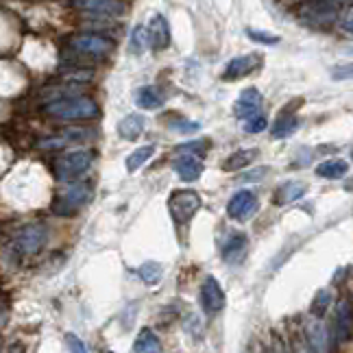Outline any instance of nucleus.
I'll use <instances>...</instances> for the list:
<instances>
[{"mask_svg": "<svg viewBox=\"0 0 353 353\" xmlns=\"http://www.w3.org/2000/svg\"><path fill=\"white\" fill-rule=\"evenodd\" d=\"M44 112L61 120H90L99 116V105L88 97H65L44 105Z\"/></svg>", "mask_w": 353, "mask_h": 353, "instance_id": "f257e3e1", "label": "nucleus"}, {"mask_svg": "<svg viewBox=\"0 0 353 353\" xmlns=\"http://www.w3.org/2000/svg\"><path fill=\"white\" fill-rule=\"evenodd\" d=\"M92 153L85 151V148H79V151H70L57 159L55 164V172L61 181H77L81 179L92 166Z\"/></svg>", "mask_w": 353, "mask_h": 353, "instance_id": "f03ea898", "label": "nucleus"}, {"mask_svg": "<svg viewBox=\"0 0 353 353\" xmlns=\"http://www.w3.org/2000/svg\"><path fill=\"white\" fill-rule=\"evenodd\" d=\"M92 185L90 183H72L68 185L63 192L59 194V199L55 201V210L61 216H70L74 212H79L83 205L92 201Z\"/></svg>", "mask_w": 353, "mask_h": 353, "instance_id": "7ed1b4c3", "label": "nucleus"}, {"mask_svg": "<svg viewBox=\"0 0 353 353\" xmlns=\"http://www.w3.org/2000/svg\"><path fill=\"white\" fill-rule=\"evenodd\" d=\"M170 214L176 223H188L194 219V214L201 210V196L194 190H179L168 201Z\"/></svg>", "mask_w": 353, "mask_h": 353, "instance_id": "20e7f679", "label": "nucleus"}, {"mask_svg": "<svg viewBox=\"0 0 353 353\" xmlns=\"http://www.w3.org/2000/svg\"><path fill=\"white\" fill-rule=\"evenodd\" d=\"M70 48L79 55H88V57H101L105 55L107 50L114 48V42L112 39H107L103 35H97V33H81V35H74L70 39Z\"/></svg>", "mask_w": 353, "mask_h": 353, "instance_id": "39448f33", "label": "nucleus"}, {"mask_svg": "<svg viewBox=\"0 0 353 353\" xmlns=\"http://www.w3.org/2000/svg\"><path fill=\"white\" fill-rule=\"evenodd\" d=\"M338 3H305L301 5V18L312 26H332L338 18Z\"/></svg>", "mask_w": 353, "mask_h": 353, "instance_id": "423d86ee", "label": "nucleus"}, {"mask_svg": "<svg viewBox=\"0 0 353 353\" xmlns=\"http://www.w3.org/2000/svg\"><path fill=\"white\" fill-rule=\"evenodd\" d=\"M46 236H48L46 225H42V223L26 225L16 234V247L20 249V253L33 255L46 244Z\"/></svg>", "mask_w": 353, "mask_h": 353, "instance_id": "0eeeda50", "label": "nucleus"}, {"mask_svg": "<svg viewBox=\"0 0 353 353\" xmlns=\"http://www.w3.org/2000/svg\"><path fill=\"white\" fill-rule=\"evenodd\" d=\"M201 307L208 316H216L225 307V292L216 277H205L201 286Z\"/></svg>", "mask_w": 353, "mask_h": 353, "instance_id": "6e6552de", "label": "nucleus"}, {"mask_svg": "<svg viewBox=\"0 0 353 353\" xmlns=\"http://www.w3.org/2000/svg\"><path fill=\"white\" fill-rule=\"evenodd\" d=\"M255 212H257V196L251 190H240L227 203V214L234 221H247Z\"/></svg>", "mask_w": 353, "mask_h": 353, "instance_id": "1a4fd4ad", "label": "nucleus"}, {"mask_svg": "<svg viewBox=\"0 0 353 353\" xmlns=\"http://www.w3.org/2000/svg\"><path fill=\"white\" fill-rule=\"evenodd\" d=\"M260 110H262V94L255 88H247L234 103V116L240 120H251L255 116H260Z\"/></svg>", "mask_w": 353, "mask_h": 353, "instance_id": "9d476101", "label": "nucleus"}, {"mask_svg": "<svg viewBox=\"0 0 353 353\" xmlns=\"http://www.w3.org/2000/svg\"><path fill=\"white\" fill-rule=\"evenodd\" d=\"M148 42L153 50H164L170 44V24L161 13H155L148 22Z\"/></svg>", "mask_w": 353, "mask_h": 353, "instance_id": "9b49d317", "label": "nucleus"}, {"mask_svg": "<svg viewBox=\"0 0 353 353\" xmlns=\"http://www.w3.org/2000/svg\"><path fill=\"white\" fill-rule=\"evenodd\" d=\"M351 334H353V310L347 301H341L336 307V327H334L336 345L347 343Z\"/></svg>", "mask_w": 353, "mask_h": 353, "instance_id": "f8f14e48", "label": "nucleus"}, {"mask_svg": "<svg viewBox=\"0 0 353 353\" xmlns=\"http://www.w3.org/2000/svg\"><path fill=\"white\" fill-rule=\"evenodd\" d=\"M260 55H242V57H236L227 63V68L223 70V81H238L242 77L251 74L257 65H260Z\"/></svg>", "mask_w": 353, "mask_h": 353, "instance_id": "ddd939ff", "label": "nucleus"}, {"mask_svg": "<svg viewBox=\"0 0 353 353\" xmlns=\"http://www.w3.org/2000/svg\"><path fill=\"white\" fill-rule=\"evenodd\" d=\"M92 138V131L88 129H65L55 138H46L39 142V148H63L68 144H77V142H85Z\"/></svg>", "mask_w": 353, "mask_h": 353, "instance_id": "4468645a", "label": "nucleus"}, {"mask_svg": "<svg viewBox=\"0 0 353 353\" xmlns=\"http://www.w3.org/2000/svg\"><path fill=\"white\" fill-rule=\"evenodd\" d=\"M72 5L90 13H105V16H118L127 9L125 3H116V0H77Z\"/></svg>", "mask_w": 353, "mask_h": 353, "instance_id": "2eb2a0df", "label": "nucleus"}, {"mask_svg": "<svg viewBox=\"0 0 353 353\" xmlns=\"http://www.w3.org/2000/svg\"><path fill=\"white\" fill-rule=\"evenodd\" d=\"M133 101H135V105L140 107V110L151 112V110H159L166 99H164V94H161L155 85H144V88L135 90Z\"/></svg>", "mask_w": 353, "mask_h": 353, "instance_id": "dca6fc26", "label": "nucleus"}, {"mask_svg": "<svg viewBox=\"0 0 353 353\" xmlns=\"http://www.w3.org/2000/svg\"><path fill=\"white\" fill-rule=\"evenodd\" d=\"M144 125H146L144 116L129 114L118 122V135L127 142H135V140H140V135L144 133Z\"/></svg>", "mask_w": 353, "mask_h": 353, "instance_id": "f3484780", "label": "nucleus"}, {"mask_svg": "<svg viewBox=\"0 0 353 353\" xmlns=\"http://www.w3.org/2000/svg\"><path fill=\"white\" fill-rule=\"evenodd\" d=\"M307 343L312 353H330V336L327 327L321 321H312L307 325Z\"/></svg>", "mask_w": 353, "mask_h": 353, "instance_id": "a211bd4d", "label": "nucleus"}, {"mask_svg": "<svg viewBox=\"0 0 353 353\" xmlns=\"http://www.w3.org/2000/svg\"><path fill=\"white\" fill-rule=\"evenodd\" d=\"M174 172L179 174V179L181 181H196L199 176L203 174V164L196 159V157H192V155H181L179 159H174Z\"/></svg>", "mask_w": 353, "mask_h": 353, "instance_id": "6ab92c4d", "label": "nucleus"}, {"mask_svg": "<svg viewBox=\"0 0 353 353\" xmlns=\"http://www.w3.org/2000/svg\"><path fill=\"white\" fill-rule=\"evenodd\" d=\"M257 148H238V151H234L232 155H229L225 161H223V170L227 172H234V170H242L251 166L253 161L257 159Z\"/></svg>", "mask_w": 353, "mask_h": 353, "instance_id": "aec40b11", "label": "nucleus"}, {"mask_svg": "<svg viewBox=\"0 0 353 353\" xmlns=\"http://www.w3.org/2000/svg\"><path fill=\"white\" fill-rule=\"evenodd\" d=\"M303 194H305V183L290 181V183H281L277 188L273 201H275V205H286V203H292L296 199H301Z\"/></svg>", "mask_w": 353, "mask_h": 353, "instance_id": "412c9836", "label": "nucleus"}, {"mask_svg": "<svg viewBox=\"0 0 353 353\" xmlns=\"http://www.w3.org/2000/svg\"><path fill=\"white\" fill-rule=\"evenodd\" d=\"M133 353H161V343L153 330L144 327L133 343Z\"/></svg>", "mask_w": 353, "mask_h": 353, "instance_id": "4be33fe9", "label": "nucleus"}, {"mask_svg": "<svg viewBox=\"0 0 353 353\" xmlns=\"http://www.w3.org/2000/svg\"><path fill=\"white\" fill-rule=\"evenodd\" d=\"M349 170V164L345 159H327L323 164L316 166V174L323 176V179H341Z\"/></svg>", "mask_w": 353, "mask_h": 353, "instance_id": "5701e85b", "label": "nucleus"}, {"mask_svg": "<svg viewBox=\"0 0 353 353\" xmlns=\"http://www.w3.org/2000/svg\"><path fill=\"white\" fill-rule=\"evenodd\" d=\"M148 46H151V42H148V26L135 24L131 29V35H129V50L133 52V55H142Z\"/></svg>", "mask_w": 353, "mask_h": 353, "instance_id": "b1692460", "label": "nucleus"}, {"mask_svg": "<svg viewBox=\"0 0 353 353\" xmlns=\"http://www.w3.org/2000/svg\"><path fill=\"white\" fill-rule=\"evenodd\" d=\"M244 249H247V236L244 234L229 236V240L223 244V257L227 262H234L244 253Z\"/></svg>", "mask_w": 353, "mask_h": 353, "instance_id": "393cba45", "label": "nucleus"}, {"mask_svg": "<svg viewBox=\"0 0 353 353\" xmlns=\"http://www.w3.org/2000/svg\"><path fill=\"white\" fill-rule=\"evenodd\" d=\"M153 155H155V144H146V146L135 148V151L127 157V170L129 172H135L138 168H142Z\"/></svg>", "mask_w": 353, "mask_h": 353, "instance_id": "a878e982", "label": "nucleus"}, {"mask_svg": "<svg viewBox=\"0 0 353 353\" xmlns=\"http://www.w3.org/2000/svg\"><path fill=\"white\" fill-rule=\"evenodd\" d=\"M299 129V118L296 116H286L283 114L275 125L273 129H270V133H273L275 140H281V138H288V135H292L294 131Z\"/></svg>", "mask_w": 353, "mask_h": 353, "instance_id": "bb28decb", "label": "nucleus"}, {"mask_svg": "<svg viewBox=\"0 0 353 353\" xmlns=\"http://www.w3.org/2000/svg\"><path fill=\"white\" fill-rule=\"evenodd\" d=\"M138 277L146 283V286H155V283H159V279H161V264H157V262H146V264H142L138 270Z\"/></svg>", "mask_w": 353, "mask_h": 353, "instance_id": "cd10ccee", "label": "nucleus"}, {"mask_svg": "<svg viewBox=\"0 0 353 353\" xmlns=\"http://www.w3.org/2000/svg\"><path fill=\"white\" fill-rule=\"evenodd\" d=\"M330 303H332V292L330 290H321L314 296V301H312V314H314V316H323Z\"/></svg>", "mask_w": 353, "mask_h": 353, "instance_id": "c85d7f7f", "label": "nucleus"}, {"mask_svg": "<svg viewBox=\"0 0 353 353\" xmlns=\"http://www.w3.org/2000/svg\"><path fill=\"white\" fill-rule=\"evenodd\" d=\"M166 125H168V129H172V131H176V133H188V131H196V129H201L199 122H190V120H185V118H181V116H174V120H166Z\"/></svg>", "mask_w": 353, "mask_h": 353, "instance_id": "c756f323", "label": "nucleus"}, {"mask_svg": "<svg viewBox=\"0 0 353 353\" xmlns=\"http://www.w3.org/2000/svg\"><path fill=\"white\" fill-rule=\"evenodd\" d=\"M247 37H251L253 42L257 44H270V46H275L281 42V37L279 35H273V33H264L260 29H247Z\"/></svg>", "mask_w": 353, "mask_h": 353, "instance_id": "7c9ffc66", "label": "nucleus"}, {"mask_svg": "<svg viewBox=\"0 0 353 353\" xmlns=\"http://www.w3.org/2000/svg\"><path fill=\"white\" fill-rule=\"evenodd\" d=\"M332 77L336 81H353V61L351 63H341L332 68Z\"/></svg>", "mask_w": 353, "mask_h": 353, "instance_id": "2f4dec72", "label": "nucleus"}, {"mask_svg": "<svg viewBox=\"0 0 353 353\" xmlns=\"http://www.w3.org/2000/svg\"><path fill=\"white\" fill-rule=\"evenodd\" d=\"M63 341H65V347H68V351H70V353H88L83 341H81L77 334H65Z\"/></svg>", "mask_w": 353, "mask_h": 353, "instance_id": "473e14b6", "label": "nucleus"}, {"mask_svg": "<svg viewBox=\"0 0 353 353\" xmlns=\"http://www.w3.org/2000/svg\"><path fill=\"white\" fill-rule=\"evenodd\" d=\"M264 129H266V118L262 114L247 120V125H244V131H247V133H260Z\"/></svg>", "mask_w": 353, "mask_h": 353, "instance_id": "72a5a7b5", "label": "nucleus"}, {"mask_svg": "<svg viewBox=\"0 0 353 353\" xmlns=\"http://www.w3.org/2000/svg\"><path fill=\"white\" fill-rule=\"evenodd\" d=\"M343 29H345L349 35H353V9L347 11V16H345V20H343Z\"/></svg>", "mask_w": 353, "mask_h": 353, "instance_id": "f704fd0d", "label": "nucleus"}, {"mask_svg": "<svg viewBox=\"0 0 353 353\" xmlns=\"http://www.w3.org/2000/svg\"><path fill=\"white\" fill-rule=\"evenodd\" d=\"M270 353H286V349L281 347V343H275L273 349H270Z\"/></svg>", "mask_w": 353, "mask_h": 353, "instance_id": "c9c22d12", "label": "nucleus"}, {"mask_svg": "<svg viewBox=\"0 0 353 353\" xmlns=\"http://www.w3.org/2000/svg\"><path fill=\"white\" fill-rule=\"evenodd\" d=\"M296 353H312V351H310V345H299V347H296Z\"/></svg>", "mask_w": 353, "mask_h": 353, "instance_id": "e433bc0d", "label": "nucleus"}, {"mask_svg": "<svg viewBox=\"0 0 353 353\" xmlns=\"http://www.w3.org/2000/svg\"><path fill=\"white\" fill-rule=\"evenodd\" d=\"M101 353H114V351H107V349H105V351H101Z\"/></svg>", "mask_w": 353, "mask_h": 353, "instance_id": "4c0bfd02", "label": "nucleus"}]
</instances>
